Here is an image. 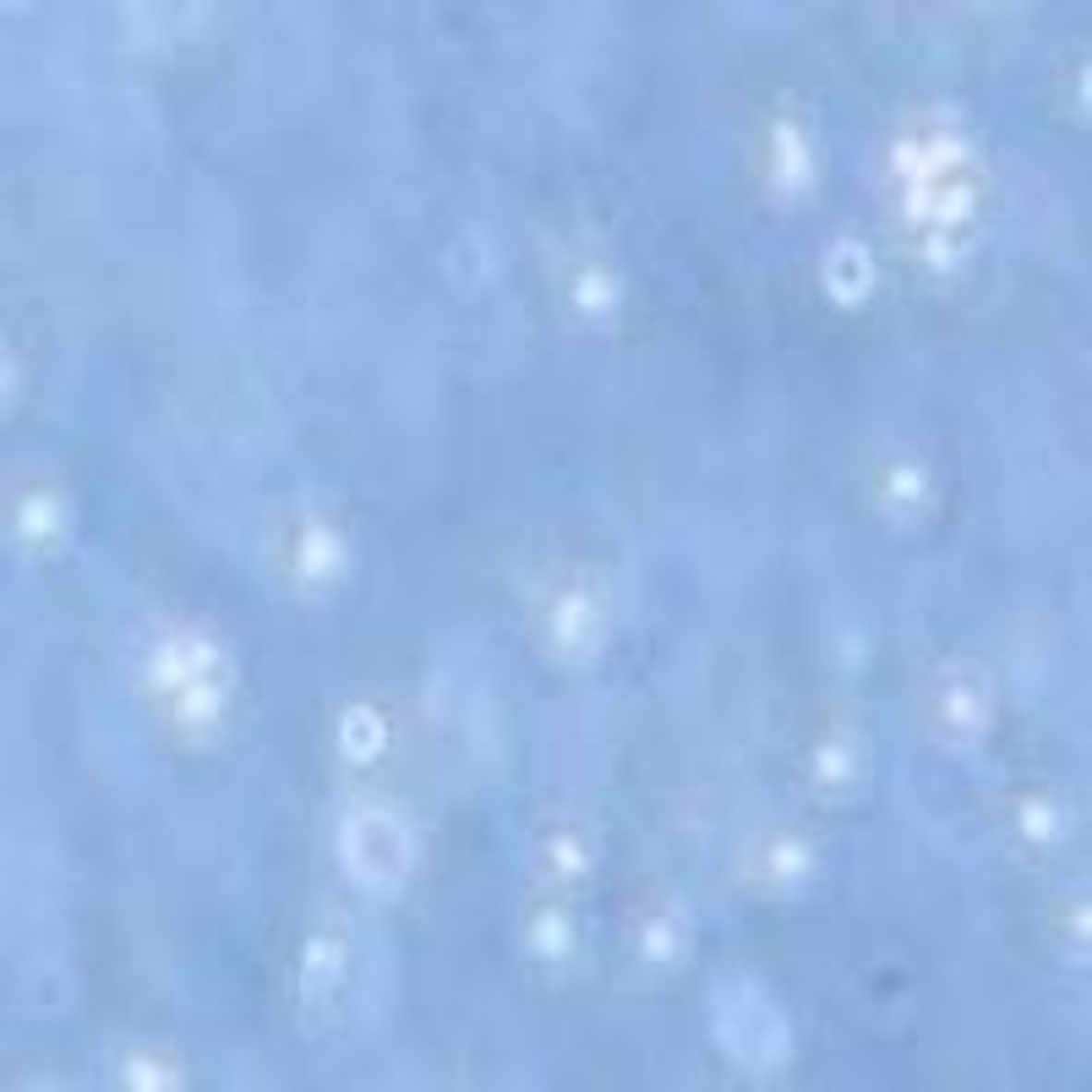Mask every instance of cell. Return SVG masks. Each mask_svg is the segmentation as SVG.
Segmentation results:
<instances>
[{"label": "cell", "mask_w": 1092, "mask_h": 1092, "mask_svg": "<svg viewBox=\"0 0 1092 1092\" xmlns=\"http://www.w3.org/2000/svg\"><path fill=\"white\" fill-rule=\"evenodd\" d=\"M585 623H590L585 596H568V601L557 607V639H579V634H585Z\"/></svg>", "instance_id": "9c48e42d"}, {"label": "cell", "mask_w": 1092, "mask_h": 1092, "mask_svg": "<svg viewBox=\"0 0 1092 1092\" xmlns=\"http://www.w3.org/2000/svg\"><path fill=\"white\" fill-rule=\"evenodd\" d=\"M891 491H902V497H917V491H923V476H917L912 465H902V470L891 476Z\"/></svg>", "instance_id": "2e32d148"}, {"label": "cell", "mask_w": 1092, "mask_h": 1092, "mask_svg": "<svg viewBox=\"0 0 1092 1092\" xmlns=\"http://www.w3.org/2000/svg\"><path fill=\"white\" fill-rule=\"evenodd\" d=\"M339 563V541L328 536V530H306V541H301V568L317 579V574H328Z\"/></svg>", "instance_id": "ba28073f"}, {"label": "cell", "mask_w": 1092, "mask_h": 1092, "mask_svg": "<svg viewBox=\"0 0 1092 1092\" xmlns=\"http://www.w3.org/2000/svg\"><path fill=\"white\" fill-rule=\"evenodd\" d=\"M536 945H541V951H552V956H563V951H568V928H563V917H557V912L536 923Z\"/></svg>", "instance_id": "8fae6325"}, {"label": "cell", "mask_w": 1092, "mask_h": 1092, "mask_svg": "<svg viewBox=\"0 0 1092 1092\" xmlns=\"http://www.w3.org/2000/svg\"><path fill=\"white\" fill-rule=\"evenodd\" d=\"M213 667V645L208 639H176L153 656V683H202Z\"/></svg>", "instance_id": "3957f363"}, {"label": "cell", "mask_w": 1092, "mask_h": 1092, "mask_svg": "<svg viewBox=\"0 0 1092 1092\" xmlns=\"http://www.w3.org/2000/svg\"><path fill=\"white\" fill-rule=\"evenodd\" d=\"M776 148H782V153H776V170H782V181H787V186H803V181H808V153H803V142H797V131H792V126H782V131H776Z\"/></svg>", "instance_id": "52a82bcc"}, {"label": "cell", "mask_w": 1092, "mask_h": 1092, "mask_svg": "<svg viewBox=\"0 0 1092 1092\" xmlns=\"http://www.w3.org/2000/svg\"><path fill=\"white\" fill-rule=\"evenodd\" d=\"M645 951H650V956H672V928H667V923H656V928H650Z\"/></svg>", "instance_id": "ac0fdd59"}, {"label": "cell", "mask_w": 1092, "mask_h": 1092, "mask_svg": "<svg viewBox=\"0 0 1092 1092\" xmlns=\"http://www.w3.org/2000/svg\"><path fill=\"white\" fill-rule=\"evenodd\" d=\"M339 857H345V868H350L356 885H366V891H399L405 874H410V863H416V847H410L405 819H394L388 808H361L339 831Z\"/></svg>", "instance_id": "7a4b0ae2"}, {"label": "cell", "mask_w": 1092, "mask_h": 1092, "mask_svg": "<svg viewBox=\"0 0 1092 1092\" xmlns=\"http://www.w3.org/2000/svg\"><path fill=\"white\" fill-rule=\"evenodd\" d=\"M819 776H847V748H825L819 754Z\"/></svg>", "instance_id": "e0dca14e"}, {"label": "cell", "mask_w": 1092, "mask_h": 1092, "mask_svg": "<svg viewBox=\"0 0 1092 1092\" xmlns=\"http://www.w3.org/2000/svg\"><path fill=\"white\" fill-rule=\"evenodd\" d=\"M579 306H585V311H607L612 306V285L601 279V273H585V279H579Z\"/></svg>", "instance_id": "30bf717a"}, {"label": "cell", "mask_w": 1092, "mask_h": 1092, "mask_svg": "<svg viewBox=\"0 0 1092 1092\" xmlns=\"http://www.w3.org/2000/svg\"><path fill=\"white\" fill-rule=\"evenodd\" d=\"M770 863H776V874H797V868H808V852L803 847H776Z\"/></svg>", "instance_id": "5bb4252c"}, {"label": "cell", "mask_w": 1092, "mask_h": 1092, "mask_svg": "<svg viewBox=\"0 0 1092 1092\" xmlns=\"http://www.w3.org/2000/svg\"><path fill=\"white\" fill-rule=\"evenodd\" d=\"M1022 819H1027L1032 836H1049V831H1054V814H1049L1043 803H1027V814H1022Z\"/></svg>", "instance_id": "9a60e30c"}, {"label": "cell", "mask_w": 1092, "mask_h": 1092, "mask_svg": "<svg viewBox=\"0 0 1092 1092\" xmlns=\"http://www.w3.org/2000/svg\"><path fill=\"white\" fill-rule=\"evenodd\" d=\"M951 716H956V722H962V727H977V722H983V710H977V699H967V694H962V688H956V694H951Z\"/></svg>", "instance_id": "4fadbf2b"}, {"label": "cell", "mask_w": 1092, "mask_h": 1092, "mask_svg": "<svg viewBox=\"0 0 1092 1092\" xmlns=\"http://www.w3.org/2000/svg\"><path fill=\"white\" fill-rule=\"evenodd\" d=\"M50 519H55V508H50L44 497H33V503L22 508V530H28V536H44V530H50Z\"/></svg>", "instance_id": "7c38bea8"}, {"label": "cell", "mask_w": 1092, "mask_h": 1092, "mask_svg": "<svg viewBox=\"0 0 1092 1092\" xmlns=\"http://www.w3.org/2000/svg\"><path fill=\"white\" fill-rule=\"evenodd\" d=\"M863 285H868V251L863 246H836L831 251V290L842 296V301H852V296H863Z\"/></svg>", "instance_id": "277c9868"}, {"label": "cell", "mask_w": 1092, "mask_h": 1092, "mask_svg": "<svg viewBox=\"0 0 1092 1092\" xmlns=\"http://www.w3.org/2000/svg\"><path fill=\"white\" fill-rule=\"evenodd\" d=\"M339 743H345V754H350V759H371V754L382 748V722H377L366 705H356V710L339 722Z\"/></svg>", "instance_id": "5b68a950"}, {"label": "cell", "mask_w": 1092, "mask_h": 1092, "mask_svg": "<svg viewBox=\"0 0 1092 1092\" xmlns=\"http://www.w3.org/2000/svg\"><path fill=\"white\" fill-rule=\"evenodd\" d=\"M334 972H339V945H334V940H317V945L306 951V994L334 989Z\"/></svg>", "instance_id": "8992f818"}, {"label": "cell", "mask_w": 1092, "mask_h": 1092, "mask_svg": "<svg viewBox=\"0 0 1092 1092\" xmlns=\"http://www.w3.org/2000/svg\"><path fill=\"white\" fill-rule=\"evenodd\" d=\"M552 857H557V868H579V863H585L574 842H552Z\"/></svg>", "instance_id": "d6986e66"}, {"label": "cell", "mask_w": 1092, "mask_h": 1092, "mask_svg": "<svg viewBox=\"0 0 1092 1092\" xmlns=\"http://www.w3.org/2000/svg\"><path fill=\"white\" fill-rule=\"evenodd\" d=\"M716 1043H722L727 1060L748 1065V1071H776L792 1054V1032L782 1022V1011L748 977H727L716 989Z\"/></svg>", "instance_id": "6da1fadb"}]
</instances>
